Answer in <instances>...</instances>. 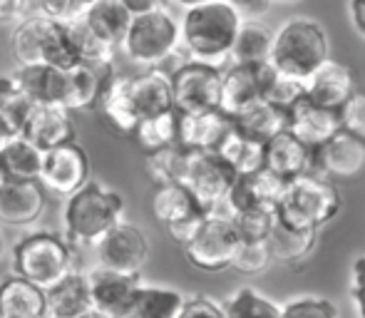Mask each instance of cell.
<instances>
[{
    "instance_id": "d6986e66",
    "label": "cell",
    "mask_w": 365,
    "mask_h": 318,
    "mask_svg": "<svg viewBox=\"0 0 365 318\" xmlns=\"http://www.w3.org/2000/svg\"><path fill=\"white\" fill-rule=\"evenodd\" d=\"M102 125L120 137H132L140 125V117L132 105L130 95V75L112 73L100 92V100L95 105Z\"/></svg>"
},
{
    "instance_id": "cb8c5ba5",
    "label": "cell",
    "mask_w": 365,
    "mask_h": 318,
    "mask_svg": "<svg viewBox=\"0 0 365 318\" xmlns=\"http://www.w3.org/2000/svg\"><path fill=\"white\" fill-rule=\"evenodd\" d=\"M0 318H48V289L13 271L0 281Z\"/></svg>"
},
{
    "instance_id": "681fc988",
    "label": "cell",
    "mask_w": 365,
    "mask_h": 318,
    "mask_svg": "<svg viewBox=\"0 0 365 318\" xmlns=\"http://www.w3.org/2000/svg\"><path fill=\"white\" fill-rule=\"evenodd\" d=\"M38 3V13L48 15L55 20H75L77 13L73 8V0H35Z\"/></svg>"
},
{
    "instance_id": "7bdbcfd3",
    "label": "cell",
    "mask_w": 365,
    "mask_h": 318,
    "mask_svg": "<svg viewBox=\"0 0 365 318\" xmlns=\"http://www.w3.org/2000/svg\"><path fill=\"white\" fill-rule=\"evenodd\" d=\"M281 318H338V309L321 296H298L281 306Z\"/></svg>"
},
{
    "instance_id": "1f68e13d",
    "label": "cell",
    "mask_w": 365,
    "mask_h": 318,
    "mask_svg": "<svg viewBox=\"0 0 365 318\" xmlns=\"http://www.w3.org/2000/svg\"><path fill=\"white\" fill-rule=\"evenodd\" d=\"M184 301H187V296L177 289L142 284L137 289L130 318H177Z\"/></svg>"
},
{
    "instance_id": "836d02e7",
    "label": "cell",
    "mask_w": 365,
    "mask_h": 318,
    "mask_svg": "<svg viewBox=\"0 0 365 318\" xmlns=\"http://www.w3.org/2000/svg\"><path fill=\"white\" fill-rule=\"evenodd\" d=\"M132 140H135V145L140 147L145 155L164 150V147L179 145V112L169 110V112H162V115L140 120Z\"/></svg>"
},
{
    "instance_id": "f1b7e54d",
    "label": "cell",
    "mask_w": 365,
    "mask_h": 318,
    "mask_svg": "<svg viewBox=\"0 0 365 318\" xmlns=\"http://www.w3.org/2000/svg\"><path fill=\"white\" fill-rule=\"evenodd\" d=\"M85 20V25L110 45H122L127 38L135 13L127 8L122 0H95L85 13L80 15Z\"/></svg>"
},
{
    "instance_id": "816d5d0a",
    "label": "cell",
    "mask_w": 365,
    "mask_h": 318,
    "mask_svg": "<svg viewBox=\"0 0 365 318\" xmlns=\"http://www.w3.org/2000/svg\"><path fill=\"white\" fill-rule=\"evenodd\" d=\"M348 20L358 38L365 40V0H348Z\"/></svg>"
},
{
    "instance_id": "d6a6232c",
    "label": "cell",
    "mask_w": 365,
    "mask_h": 318,
    "mask_svg": "<svg viewBox=\"0 0 365 318\" xmlns=\"http://www.w3.org/2000/svg\"><path fill=\"white\" fill-rule=\"evenodd\" d=\"M271 53H274V30L266 28L259 20H244L234 50H231V63H269Z\"/></svg>"
},
{
    "instance_id": "7dc6e473",
    "label": "cell",
    "mask_w": 365,
    "mask_h": 318,
    "mask_svg": "<svg viewBox=\"0 0 365 318\" xmlns=\"http://www.w3.org/2000/svg\"><path fill=\"white\" fill-rule=\"evenodd\" d=\"M351 299L358 318H365V254L356 256L351 266Z\"/></svg>"
},
{
    "instance_id": "6f0895ef",
    "label": "cell",
    "mask_w": 365,
    "mask_h": 318,
    "mask_svg": "<svg viewBox=\"0 0 365 318\" xmlns=\"http://www.w3.org/2000/svg\"><path fill=\"white\" fill-rule=\"evenodd\" d=\"M8 182V174H5V167H3V159H0V187Z\"/></svg>"
},
{
    "instance_id": "d4e9b609",
    "label": "cell",
    "mask_w": 365,
    "mask_h": 318,
    "mask_svg": "<svg viewBox=\"0 0 365 318\" xmlns=\"http://www.w3.org/2000/svg\"><path fill=\"white\" fill-rule=\"evenodd\" d=\"M130 95L140 120L177 110L174 107L172 73H164L162 68H145L140 75H132Z\"/></svg>"
},
{
    "instance_id": "484cf974",
    "label": "cell",
    "mask_w": 365,
    "mask_h": 318,
    "mask_svg": "<svg viewBox=\"0 0 365 318\" xmlns=\"http://www.w3.org/2000/svg\"><path fill=\"white\" fill-rule=\"evenodd\" d=\"M23 95L35 105H65L68 97V70L58 65L38 63V65H18L15 70Z\"/></svg>"
},
{
    "instance_id": "4316f807",
    "label": "cell",
    "mask_w": 365,
    "mask_h": 318,
    "mask_svg": "<svg viewBox=\"0 0 365 318\" xmlns=\"http://www.w3.org/2000/svg\"><path fill=\"white\" fill-rule=\"evenodd\" d=\"M95 311L90 276L73 271L63 281L48 289V316L50 318H82Z\"/></svg>"
},
{
    "instance_id": "4fadbf2b",
    "label": "cell",
    "mask_w": 365,
    "mask_h": 318,
    "mask_svg": "<svg viewBox=\"0 0 365 318\" xmlns=\"http://www.w3.org/2000/svg\"><path fill=\"white\" fill-rule=\"evenodd\" d=\"M149 241L147 234L135 224L120 222L105 239L97 244V259L100 266L122 274H140L147 264Z\"/></svg>"
},
{
    "instance_id": "9c48e42d",
    "label": "cell",
    "mask_w": 365,
    "mask_h": 318,
    "mask_svg": "<svg viewBox=\"0 0 365 318\" xmlns=\"http://www.w3.org/2000/svg\"><path fill=\"white\" fill-rule=\"evenodd\" d=\"M152 214L167 229L169 237L177 241L179 246H184L199 232V227L204 224L209 212L199 204V199L182 182H172L154 187Z\"/></svg>"
},
{
    "instance_id": "5b68a950",
    "label": "cell",
    "mask_w": 365,
    "mask_h": 318,
    "mask_svg": "<svg viewBox=\"0 0 365 318\" xmlns=\"http://www.w3.org/2000/svg\"><path fill=\"white\" fill-rule=\"evenodd\" d=\"M13 271L43 289H50L75 271V251L70 239L53 232L28 234L13 249Z\"/></svg>"
},
{
    "instance_id": "e575fe53",
    "label": "cell",
    "mask_w": 365,
    "mask_h": 318,
    "mask_svg": "<svg viewBox=\"0 0 365 318\" xmlns=\"http://www.w3.org/2000/svg\"><path fill=\"white\" fill-rule=\"evenodd\" d=\"M219 155L236 169V174H249L264 167L266 159V145L259 140L241 135L236 127H231V132L226 135V140L219 145Z\"/></svg>"
},
{
    "instance_id": "83f0119b",
    "label": "cell",
    "mask_w": 365,
    "mask_h": 318,
    "mask_svg": "<svg viewBox=\"0 0 365 318\" xmlns=\"http://www.w3.org/2000/svg\"><path fill=\"white\" fill-rule=\"evenodd\" d=\"M234 127L241 132V135L251 137V140L259 142H269L274 140L276 135H281L284 130H289V112L284 107L274 105L271 100L261 97V100L246 105L239 115L231 117Z\"/></svg>"
},
{
    "instance_id": "2e32d148",
    "label": "cell",
    "mask_w": 365,
    "mask_h": 318,
    "mask_svg": "<svg viewBox=\"0 0 365 318\" xmlns=\"http://www.w3.org/2000/svg\"><path fill=\"white\" fill-rule=\"evenodd\" d=\"M48 207L45 184L40 179H8L0 187V222L8 227H30Z\"/></svg>"
},
{
    "instance_id": "8fae6325",
    "label": "cell",
    "mask_w": 365,
    "mask_h": 318,
    "mask_svg": "<svg viewBox=\"0 0 365 318\" xmlns=\"http://www.w3.org/2000/svg\"><path fill=\"white\" fill-rule=\"evenodd\" d=\"M276 75V65L271 63H256V65H241L231 63V68L224 70V85H221V110L229 117L239 115L246 105L266 97L271 80Z\"/></svg>"
},
{
    "instance_id": "60d3db41",
    "label": "cell",
    "mask_w": 365,
    "mask_h": 318,
    "mask_svg": "<svg viewBox=\"0 0 365 318\" xmlns=\"http://www.w3.org/2000/svg\"><path fill=\"white\" fill-rule=\"evenodd\" d=\"M271 264H274V251H271L269 239H264V241L241 239L239 249H236V254H234L231 269H236L244 276H259V274H264Z\"/></svg>"
},
{
    "instance_id": "52a82bcc",
    "label": "cell",
    "mask_w": 365,
    "mask_h": 318,
    "mask_svg": "<svg viewBox=\"0 0 365 318\" xmlns=\"http://www.w3.org/2000/svg\"><path fill=\"white\" fill-rule=\"evenodd\" d=\"M239 241L241 237L236 232L234 214H231L229 204L224 202L221 207L207 214L199 232L182 249L194 269L207 271V274H219L224 269H231Z\"/></svg>"
},
{
    "instance_id": "7402d4cb",
    "label": "cell",
    "mask_w": 365,
    "mask_h": 318,
    "mask_svg": "<svg viewBox=\"0 0 365 318\" xmlns=\"http://www.w3.org/2000/svg\"><path fill=\"white\" fill-rule=\"evenodd\" d=\"M264 167L284 177L286 182H291V179H298L303 174L316 172V150L308 147L291 130H284L274 140L266 142Z\"/></svg>"
},
{
    "instance_id": "ba28073f",
    "label": "cell",
    "mask_w": 365,
    "mask_h": 318,
    "mask_svg": "<svg viewBox=\"0 0 365 318\" xmlns=\"http://www.w3.org/2000/svg\"><path fill=\"white\" fill-rule=\"evenodd\" d=\"M236 169L217 150H187L182 184L199 199L207 212H214L226 202L236 182Z\"/></svg>"
},
{
    "instance_id": "680465c9",
    "label": "cell",
    "mask_w": 365,
    "mask_h": 318,
    "mask_svg": "<svg viewBox=\"0 0 365 318\" xmlns=\"http://www.w3.org/2000/svg\"><path fill=\"white\" fill-rule=\"evenodd\" d=\"M82 318H110V316H105V314H100V311H90V314H87V316H82Z\"/></svg>"
},
{
    "instance_id": "f6af8a7d",
    "label": "cell",
    "mask_w": 365,
    "mask_h": 318,
    "mask_svg": "<svg viewBox=\"0 0 365 318\" xmlns=\"http://www.w3.org/2000/svg\"><path fill=\"white\" fill-rule=\"evenodd\" d=\"M343 130L365 140V92L358 90L341 110Z\"/></svg>"
},
{
    "instance_id": "6125c7cd",
    "label": "cell",
    "mask_w": 365,
    "mask_h": 318,
    "mask_svg": "<svg viewBox=\"0 0 365 318\" xmlns=\"http://www.w3.org/2000/svg\"><path fill=\"white\" fill-rule=\"evenodd\" d=\"M48 318H50V316H48Z\"/></svg>"
},
{
    "instance_id": "ee69618b",
    "label": "cell",
    "mask_w": 365,
    "mask_h": 318,
    "mask_svg": "<svg viewBox=\"0 0 365 318\" xmlns=\"http://www.w3.org/2000/svg\"><path fill=\"white\" fill-rule=\"evenodd\" d=\"M33 105L35 102H30L23 95L15 75H0V112H13L20 122H25Z\"/></svg>"
},
{
    "instance_id": "d590c367",
    "label": "cell",
    "mask_w": 365,
    "mask_h": 318,
    "mask_svg": "<svg viewBox=\"0 0 365 318\" xmlns=\"http://www.w3.org/2000/svg\"><path fill=\"white\" fill-rule=\"evenodd\" d=\"M0 159H3L8 179H25V182H30V179H40V174H43L45 152L40 147H35L30 140L20 137L8 150L0 152Z\"/></svg>"
},
{
    "instance_id": "6da1fadb",
    "label": "cell",
    "mask_w": 365,
    "mask_h": 318,
    "mask_svg": "<svg viewBox=\"0 0 365 318\" xmlns=\"http://www.w3.org/2000/svg\"><path fill=\"white\" fill-rule=\"evenodd\" d=\"M244 18L226 0L194 5L184 10L182 48L189 60L221 65L231 60V50L239 38Z\"/></svg>"
},
{
    "instance_id": "f907efd6",
    "label": "cell",
    "mask_w": 365,
    "mask_h": 318,
    "mask_svg": "<svg viewBox=\"0 0 365 318\" xmlns=\"http://www.w3.org/2000/svg\"><path fill=\"white\" fill-rule=\"evenodd\" d=\"M226 3L234 5L244 20H261L266 13H269L274 0H226Z\"/></svg>"
},
{
    "instance_id": "7c38bea8",
    "label": "cell",
    "mask_w": 365,
    "mask_h": 318,
    "mask_svg": "<svg viewBox=\"0 0 365 318\" xmlns=\"http://www.w3.org/2000/svg\"><path fill=\"white\" fill-rule=\"evenodd\" d=\"M40 182L55 194L70 197L90 182V157L77 142H65L45 152Z\"/></svg>"
},
{
    "instance_id": "b9f144b4",
    "label": "cell",
    "mask_w": 365,
    "mask_h": 318,
    "mask_svg": "<svg viewBox=\"0 0 365 318\" xmlns=\"http://www.w3.org/2000/svg\"><path fill=\"white\" fill-rule=\"evenodd\" d=\"M303 95H306V80H298V78H293V75H286L276 68L274 80H271L269 90H266V100H271L274 105L284 107V110L289 112Z\"/></svg>"
},
{
    "instance_id": "11a10c76",
    "label": "cell",
    "mask_w": 365,
    "mask_h": 318,
    "mask_svg": "<svg viewBox=\"0 0 365 318\" xmlns=\"http://www.w3.org/2000/svg\"><path fill=\"white\" fill-rule=\"evenodd\" d=\"M95 3V0H73V8H75V13H77V18H80L82 13H85L90 5Z\"/></svg>"
},
{
    "instance_id": "8992f818",
    "label": "cell",
    "mask_w": 365,
    "mask_h": 318,
    "mask_svg": "<svg viewBox=\"0 0 365 318\" xmlns=\"http://www.w3.org/2000/svg\"><path fill=\"white\" fill-rule=\"evenodd\" d=\"M122 48L142 70L162 68L182 48V20L174 18L167 8L135 15Z\"/></svg>"
},
{
    "instance_id": "9a60e30c",
    "label": "cell",
    "mask_w": 365,
    "mask_h": 318,
    "mask_svg": "<svg viewBox=\"0 0 365 318\" xmlns=\"http://www.w3.org/2000/svg\"><path fill=\"white\" fill-rule=\"evenodd\" d=\"M23 137L43 152L73 142L77 137L73 110L65 105H33L23 122Z\"/></svg>"
},
{
    "instance_id": "91938a15",
    "label": "cell",
    "mask_w": 365,
    "mask_h": 318,
    "mask_svg": "<svg viewBox=\"0 0 365 318\" xmlns=\"http://www.w3.org/2000/svg\"><path fill=\"white\" fill-rule=\"evenodd\" d=\"M274 3H296V0H274Z\"/></svg>"
},
{
    "instance_id": "f5cc1de1",
    "label": "cell",
    "mask_w": 365,
    "mask_h": 318,
    "mask_svg": "<svg viewBox=\"0 0 365 318\" xmlns=\"http://www.w3.org/2000/svg\"><path fill=\"white\" fill-rule=\"evenodd\" d=\"M28 0H0V23H13L25 13Z\"/></svg>"
},
{
    "instance_id": "3957f363",
    "label": "cell",
    "mask_w": 365,
    "mask_h": 318,
    "mask_svg": "<svg viewBox=\"0 0 365 318\" xmlns=\"http://www.w3.org/2000/svg\"><path fill=\"white\" fill-rule=\"evenodd\" d=\"M331 58V40L323 23L308 15H291L274 30L271 63L286 75L308 80Z\"/></svg>"
},
{
    "instance_id": "94428289",
    "label": "cell",
    "mask_w": 365,
    "mask_h": 318,
    "mask_svg": "<svg viewBox=\"0 0 365 318\" xmlns=\"http://www.w3.org/2000/svg\"><path fill=\"white\" fill-rule=\"evenodd\" d=\"M0 254H3V237H0Z\"/></svg>"
},
{
    "instance_id": "30bf717a",
    "label": "cell",
    "mask_w": 365,
    "mask_h": 318,
    "mask_svg": "<svg viewBox=\"0 0 365 318\" xmlns=\"http://www.w3.org/2000/svg\"><path fill=\"white\" fill-rule=\"evenodd\" d=\"M221 85L224 70L221 65L189 60L172 73L174 107L177 112H207L221 110Z\"/></svg>"
},
{
    "instance_id": "c3c4849f",
    "label": "cell",
    "mask_w": 365,
    "mask_h": 318,
    "mask_svg": "<svg viewBox=\"0 0 365 318\" xmlns=\"http://www.w3.org/2000/svg\"><path fill=\"white\" fill-rule=\"evenodd\" d=\"M23 137V122L13 112H0V152Z\"/></svg>"
},
{
    "instance_id": "8d00e7d4",
    "label": "cell",
    "mask_w": 365,
    "mask_h": 318,
    "mask_svg": "<svg viewBox=\"0 0 365 318\" xmlns=\"http://www.w3.org/2000/svg\"><path fill=\"white\" fill-rule=\"evenodd\" d=\"M184 162H187V150H184L182 145H172V147H164V150L145 155V172L154 182V187L182 182Z\"/></svg>"
},
{
    "instance_id": "603a6c76",
    "label": "cell",
    "mask_w": 365,
    "mask_h": 318,
    "mask_svg": "<svg viewBox=\"0 0 365 318\" xmlns=\"http://www.w3.org/2000/svg\"><path fill=\"white\" fill-rule=\"evenodd\" d=\"M234 122L224 110L179 112V145L184 150H219Z\"/></svg>"
},
{
    "instance_id": "f546056e",
    "label": "cell",
    "mask_w": 365,
    "mask_h": 318,
    "mask_svg": "<svg viewBox=\"0 0 365 318\" xmlns=\"http://www.w3.org/2000/svg\"><path fill=\"white\" fill-rule=\"evenodd\" d=\"M115 73L112 68H95V65H75L68 70V97H65V107H70L73 112L82 110H95L100 92L105 87L107 78Z\"/></svg>"
},
{
    "instance_id": "5bb4252c",
    "label": "cell",
    "mask_w": 365,
    "mask_h": 318,
    "mask_svg": "<svg viewBox=\"0 0 365 318\" xmlns=\"http://www.w3.org/2000/svg\"><path fill=\"white\" fill-rule=\"evenodd\" d=\"M87 276L92 286V301L100 314L110 318H130L137 289L142 286L140 274H122V271L97 266Z\"/></svg>"
},
{
    "instance_id": "4dcf8cb0",
    "label": "cell",
    "mask_w": 365,
    "mask_h": 318,
    "mask_svg": "<svg viewBox=\"0 0 365 318\" xmlns=\"http://www.w3.org/2000/svg\"><path fill=\"white\" fill-rule=\"evenodd\" d=\"M269 244L271 251H274V261L286 266H296L303 264L313 254V249L318 244V232L316 229H296L279 222L274 234L269 237Z\"/></svg>"
},
{
    "instance_id": "7a4b0ae2",
    "label": "cell",
    "mask_w": 365,
    "mask_h": 318,
    "mask_svg": "<svg viewBox=\"0 0 365 318\" xmlns=\"http://www.w3.org/2000/svg\"><path fill=\"white\" fill-rule=\"evenodd\" d=\"M63 222L70 241L97 246L117 224L125 222V199L102 182H87L68 197Z\"/></svg>"
},
{
    "instance_id": "74e56055",
    "label": "cell",
    "mask_w": 365,
    "mask_h": 318,
    "mask_svg": "<svg viewBox=\"0 0 365 318\" xmlns=\"http://www.w3.org/2000/svg\"><path fill=\"white\" fill-rule=\"evenodd\" d=\"M226 318H281V306L269 296L256 291L254 286H241L226 301Z\"/></svg>"
},
{
    "instance_id": "db71d44e",
    "label": "cell",
    "mask_w": 365,
    "mask_h": 318,
    "mask_svg": "<svg viewBox=\"0 0 365 318\" xmlns=\"http://www.w3.org/2000/svg\"><path fill=\"white\" fill-rule=\"evenodd\" d=\"M122 3H125L135 15H142V13H149V10L164 8L167 0H122Z\"/></svg>"
},
{
    "instance_id": "f35d334b",
    "label": "cell",
    "mask_w": 365,
    "mask_h": 318,
    "mask_svg": "<svg viewBox=\"0 0 365 318\" xmlns=\"http://www.w3.org/2000/svg\"><path fill=\"white\" fill-rule=\"evenodd\" d=\"M45 28V15H33V18L23 20L10 35L13 43V55L20 65H38L40 63V40H43Z\"/></svg>"
},
{
    "instance_id": "bcb514c9",
    "label": "cell",
    "mask_w": 365,
    "mask_h": 318,
    "mask_svg": "<svg viewBox=\"0 0 365 318\" xmlns=\"http://www.w3.org/2000/svg\"><path fill=\"white\" fill-rule=\"evenodd\" d=\"M177 318H226V309L209 296H189Z\"/></svg>"
},
{
    "instance_id": "ab89813d",
    "label": "cell",
    "mask_w": 365,
    "mask_h": 318,
    "mask_svg": "<svg viewBox=\"0 0 365 318\" xmlns=\"http://www.w3.org/2000/svg\"><path fill=\"white\" fill-rule=\"evenodd\" d=\"M234 224L241 239L264 241L274 234L276 224H279V212L266 207L241 209V212H234Z\"/></svg>"
},
{
    "instance_id": "e0dca14e",
    "label": "cell",
    "mask_w": 365,
    "mask_h": 318,
    "mask_svg": "<svg viewBox=\"0 0 365 318\" xmlns=\"http://www.w3.org/2000/svg\"><path fill=\"white\" fill-rule=\"evenodd\" d=\"M289 187L284 177L274 174L271 169L261 167L256 172L239 174L231 187L226 204H229L231 214L241 212V209H254V207H266V209H279L284 192Z\"/></svg>"
},
{
    "instance_id": "44dd1931",
    "label": "cell",
    "mask_w": 365,
    "mask_h": 318,
    "mask_svg": "<svg viewBox=\"0 0 365 318\" xmlns=\"http://www.w3.org/2000/svg\"><path fill=\"white\" fill-rule=\"evenodd\" d=\"M365 169V140L341 130L316 150V172L326 177L351 179Z\"/></svg>"
},
{
    "instance_id": "ffe728a7",
    "label": "cell",
    "mask_w": 365,
    "mask_h": 318,
    "mask_svg": "<svg viewBox=\"0 0 365 318\" xmlns=\"http://www.w3.org/2000/svg\"><path fill=\"white\" fill-rule=\"evenodd\" d=\"M289 130L296 137H301L308 147L318 150L343 130L341 110H328L303 95L289 110Z\"/></svg>"
},
{
    "instance_id": "9f6ffc18",
    "label": "cell",
    "mask_w": 365,
    "mask_h": 318,
    "mask_svg": "<svg viewBox=\"0 0 365 318\" xmlns=\"http://www.w3.org/2000/svg\"><path fill=\"white\" fill-rule=\"evenodd\" d=\"M177 5H182L184 10L187 8H194V5H202V3H212V0H174Z\"/></svg>"
},
{
    "instance_id": "277c9868",
    "label": "cell",
    "mask_w": 365,
    "mask_h": 318,
    "mask_svg": "<svg viewBox=\"0 0 365 318\" xmlns=\"http://www.w3.org/2000/svg\"><path fill=\"white\" fill-rule=\"evenodd\" d=\"M343 207L341 189L326 174H303L291 179L279 204V222L296 229H316L321 232L328 222L338 217Z\"/></svg>"
},
{
    "instance_id": "ac0fdd59",
    "label": "cell",
    "mask_w": 365,
    "mask_h": 318,
    "mask_svg": "<svg viewBox=\"0 0 365 318\" xmlns=\"http://www.w3.org/2000/svg\"><path fill=\"white\" fill-rule=\"evenodd\" d=\"M358 92V78L351 65L328 58L311 78L306 80V97L328 110H343L348 100Z\"/></svg>"
}]
</instances>
